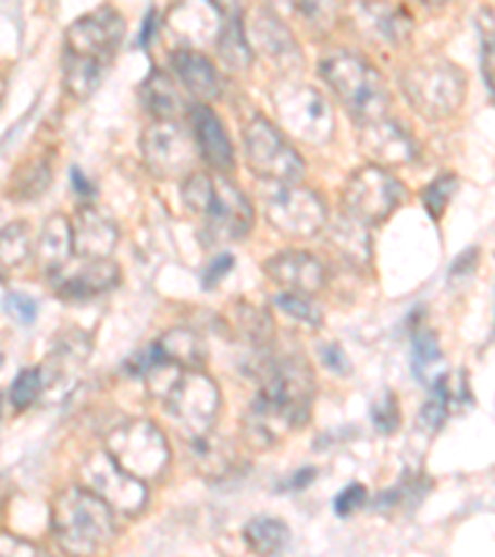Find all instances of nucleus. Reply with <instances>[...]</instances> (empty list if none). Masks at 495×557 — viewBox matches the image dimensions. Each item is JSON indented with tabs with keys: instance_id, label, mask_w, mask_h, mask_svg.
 Instances as JSON below:
<instances>
[{
	"instance_id": "nucleus-20",
	"label": "nucleus",
	"mask_w": 495,
	"mask_h": 557,
	"mask_svg": "<svg viewBox=\"0 0 495 557\" xmlns=\"http://www.w3.org/2000/svg\"><path fill=\"white\" fill-rule=\"evenodd\" d=\"M188 120H191L188 124H191V137L201 159L213 172L231 174L236 169V151L221 116L209 104H196L188 110Z\"/></svg>"
},
{
	"instance_id": "nucleus-13",
	"label": "nucleus",
	"mask_w": 495,
	"mask_h": 557,
	"mask_svg": "<svg viewBox=\"0 0 495 557\" xmlns=\"http://www.w3.org/2000/svg\"><path fill=\"white\" fill-rule=\"evenodd\" d=\"M141 154L157 178H186L196 164V144L178 120H154L141 132Z\"/></svg>"
},
{
	"instance_id": "nucleus-48",
	"label": "nucleus",
	"mask_w": 495,
	"mask_h": 557,
	"mask_svg": "<svg viewBox=\"0 0 495 557\" xmlns=\"http://www.w3.org/2000/svg\"><path fill=\"white\" fill-rule=\"evenodd\" d=\"M3 92H5V83H3V77H0V97H3Z\"/></svg>"
},
{
	"instance_id": "nucleus-31",
	"label": "nucleus",
	"mask_w": 495,
	"mask_h": 557,
	"mask_svg": "<svg viewBox=\"0 0 495 557\" xmlns=\"http://www.w3.org/2000/svg\"><path fill=\"white\" fill-rule=\"evenodd\" d=\"M50 184H52V166L48 157L23 161V164L15 169L13 182L8 186V196H13L17 201H33L48 191Z\"/></svg>"
},
{
	"instance_id": "nucleus-15",
	"label": "nucleus",
	"mask_w": 495,
	"mask_h": 557,
	"mask_svg": "<svg viewBox=\"0 0 495 557\" xmlns=\"http://www.w3.org/2000/svg\"><path fill=\"white\" fill-rule=\"evenodd\" d=\"M92 355V339L83 330H70L40 367L42 397L50 401L67 399L83 382L87 359Z\"/></svg>"
},
{
	"instance_id": "nucleus-29",
	"label": "nucleus",
	"mask_w": 495,
	"mask_h": 557,
	"mask_svg": "<svg viewBox=\"0 0 495 557\" xmlns=\"http://www.w3.org/2000/svg\"><path fill=\"white\" fill-rule=\"evenodd\" d=\"M411 370L421 384H429V386L446 376V359H444V352H441V345L434 332L421 330L413 335Z\"/></svg>"
},
{
	"instance_id": "nucleus-32",
	"label": "nucleus",
	"mask_w": 495,
	"mask_h": 557,
	"mask_svg": "<svg viewBox=\"0 0 495 557\" xmlns=\"http://www.w3.org/2000/svg\"><path fill=\"white\" fill-rule=\"evenodd\" d=\"M33 256V231L25 221L0 228V271H17Z\"/></svg>"
},
{
	"instance_id": "nucleus-39",
	"label": "nucleus",
	"mask_w": 495,
	"mask_h": 557,
	"mask_svg": "<svg viewBox=\"0 0 495 557\" xmlns=\"http://www.w3.org/2000/svg\"><path fill=\"white\" fill-rule=\"evenodd\" d=\"M0 557H52L40 545L25 541L21 535L0 533Z\"/></svg>"
},
{
	"instance_id": "nucleus-35",
	"label": "nucleus",
	"mask_w": 495,
	"mask_h": 557,
	"mask_svg": "<svg viewBox=\"0 0 495 557\" xmlns=\"http://www.w3.org/2000/svg\"><path fill=\"white\" fill-rule=\"evenodd\" d=\"M456 188H458L456 174H441L424 188V191H421V203H424V209L429 211L431 219L441 221V215H444L448 203L454 199Z\"/></svg>"
},
{
	"instance_id": "nucleus-4",
	"label": "nucleus",
	"mask_w": 495,
	"mask_h": 557,
	"mask_svg": "<svg viewBox=\"0 0 495 557\" xmlns=\"http://www.w3.org/2000/svg\"><path fill=\"white\" fill-rule=\"evenodd\" d=\"M320 75L337 100L345 104V110L355 116L357 124L386 116L392 95L382 72L372 62L355 55V52L337 50L322 58Z\"/></svg>"
},
{
	"instance_id": "nucleus-3",
	"label": "nucleus",
	"mask_w": 495,
	"mask_h": 557,
	"mask_svg": "<svg viewBox=\"0 0 495 557\" xmlns=\"http://www.w3.org/2000/svg\"><path fill=\"white\" fill-rule=\"evenodd\" d=\"M50 528L60 550L70 557H97L112 543V510L87 488H65L52 500Z\"/></svg>"
},
{
	"instance_id": "nucleus-5",
	"label": "nucleus",
	"mask_w": 495,
	"mask_h": 557,
	"mask_svg": "<svg viewBox=\"0 0 495 557\" xmlns=\"http://www.w3.org/2000/svg\"><path fill=\"white\" fill-rule=\"evenodd\" d=\"M401 92L409 104L426 120H448L466 100L468 77L448 58H424L399 75Z\"/></svg>"
},
{
	"instance_id": "nucleus-45",
	"label": "nucleus",
	"mask_w": 495,
	"mask_h": 557,
	"mask_svg": "<svg viewBox=\"0 0 495 557\" xmlns=\"http://www.w3.org/2000/svg\"><path fill=\"white\" fill-rule=\"evenodd\" d=\"M483 77H485V87L493 95V38L483 40Z\"/></svg>"
},
{
	"instance_id": "nucleus-8",
	"label": "nucleus",
	"mask_w": 495,
	"mask_h": 557,
	"mask_svg": "<svg viewBox=\"0 0 495 557\" xmlns=\"http://www.w3.org/2000/svg\"><path fill=\"white\" fill-rule=\"evenodd\" d=\"M243 149L250 172L265 184H300L305 176L300 151L265 116L258 114L243 127Z\"/></svg>"
},
{
	"instance_id": "nucleus-2",
	"label": "nucleus",
	"mask_w": 495,
	"mask_h": 557,
	"mask_svg": "<svg viewBox=\"0 0 495 557\" xmlns=\"http://www.w3.org/2000/svg\"><path fill=\"white\" fill-rule=\"evenodd\" d=\"M182 196L186 209L201 215L203 228L215 244L219 240H240L253 231V203L226 176H211L206 172L188 174L184 178Z\"/></svg>"
},
{
	"instance_id": "nucleus-42",
	"label": "nucleus",
	"mask_w": 495,
	"mask_h": 557,
	"mask_svg": "<svg viewBox=\"0 0 495 557\" xmlns=\"http://www.w3.org/2000/svg\"><path fill=\"white\" fill-rule=\"evenodd\" d=\"M233 265H236V260H233L231 253H223L219 258H213L209 268H206V273H203V287L213 290V287L219 285L223 277H226L233 271Z\"/></svg>"
},
{
	"instance_id": "nucleus-16",
	"label": "nucleus",
	"mask_w": 495,
	"mask_h": 557,
	"mask_svg": "<svg viewBox=\"0 0 495 557\" xmlns=\"http://www.w3.org/2000/svg\"><path fill=\"white\" fill-rule=\"evenodd\" d=\"M243 25H248L246 38H248L250 50H256L258 55H263L275 70L281 72L300 70L302 65L300 45H297L295 35L275 11H270V8H256V11L250 13V21Z\"/></svg>"
},
{
	"instance_id": "nucleus-44",
	"label": "nucleus",
	"mask_w": 495,
	"mask_h": 557,
	"mask_svg": "<svg viewBox=\"0 0 495 557\" xmlns=\"http://www.w3.org/2000/svg\"><path fill=\"white\" fill-rule=\"evenodd\" d=\"M70 176H72V188H75V194L79 196V199H83L85 203H89V199H95V196H97L95 184L89 182V178L83 172H79L77 166H72Z\"/></svg>"
},
{
	"instance_id": "nucleus-40",
	"label": "nucleus",
	"mask_w": 495,
	"mask_h": 557,
	"mask_svg": "<svg viewBox=\"0 0 495 557\" xmlns=\"http://www.w3.org/2000/svg\"><path fill=\"white\" fill-rule=\"evenodd\" d=\"M5 310L11 312L21 325H33L35 318H38V302L23 293H8Z\"/></svg>"
},
{
	"instance_id": "nucleus-12",
	"label": "nucleus",
	"mask_w": 495,
	"mask_h": 557,
	"mask_svg": "<svg viewBox=\"0 0 495 557\" xmlns=\"http://www.w3.org/2000/svg\"><path fill=\"white\" fill-rule=\"evenodd\" d=\"M124 38V17L112 5L95 8L92 13L77 17L65 33V58L92 62L110 70Z\"/></svg>"
},
{
	"instance_id": "nucleus-10",
	"label": "nucleus",
	"mask_w": 495,
	"mask_h": 557,
	"mask_svg": "<svg viewBox=\"0 0 495 557\" xmlns=\"http://www.w3.org/2000/svg\"><path fill=\"white\" fill-rule=\"evenodd\" d=\"M265 221L290 238H310L325 231L330 213L318 191L300 184H268L260 194Z\"/></svg>"
},
{
	"instance_id": "nucleus-1",
	"label": "nucleus",
	"mask_w": 495,
	"mask_h": 557,
	"mask_svg": "<svg viewBox=\"0 0 495 557\" xmlns=\"http://www.w3.org/2000/svg\"><path fill=\"white\" fill-rule=\"evenodd\" d=\"M314 399V372L300 357H275L263 364L258 397L246 417L250 438L268 446L285 431L300 429L310 421Z\"/></svg>"
},
{
	"instance_id": "nucleus-19",
	"label": "nucleus",
	"mask_w": 495,
	"mask_h": 557,
	"mask_svg": "<svg viewBox=\"0 0 495 557\" xmlns=\"http://www.w3.org/2000/svg\"><path fill=\"white\" fill-rule=\"evenodd\" d=\"M122 271L120 265L114 263L112 258L102 260H83V265L67 268L60 275L52 277L50 287L60 295L65 302H83L89 298H97V295L110 293L112 287L120 285Z\"/></svg>"
},
{
	"instance_id": "nucleus-41",
	"label": "nucleus",
	"mask_w": 495,
	"mask_h": 557,
	"mask_svg": "<svg viewBox=\"0 0 495 557\" xmlns=\"http://www.w3.org/2000/svg\"><path fill=\"white\" fill-rule=\"evenodd\" d=\"M367 503V488L359 486V483H352V486H347L345 491L337 493L335 498V513L347 518L352 516L355 510H359Z\"/></svg>"
},
{
	"instance_id": "nucleus-34",
	"label": "nucleus",
	"mask_w": 495,
	"mask_h": 557,
	"mask_svg": "<svg viewBox=\"0 0 495 557\" xmlns=\"http://www.w3.org/2000/svg\"><path fill=\"white\" fill-rule=\"evenodd\" d=\"M448 404H451V389H448V376H444V380L431 384V397L421 407L419 424L429 431H438L446 421Z\"/></svg>"
},
{
	"instance_id": "nucleus-43",
	"label": "nucleus",
	"mask_w": 495,
	"mask_h": 557,
	"mask_svg": "<svg viewBox=\"0 0 495 557\" xmlns=\"http://www.w3.org/2000/svg\"><path fill=\"white\" fill-rule=\"evenodd\" d=\"M322 362H325L327 370L337 372V374H345V372H349L347 355L342 352V347H339V345H327V347H322Z\"/></svg>"
},
{
	"instance_id": "nucleus-7",
	"label": "nucleus",
	"mask_w": 495,
	"mask_h": 557,
	"mask_svg": "<svg viewBox=\"0 0 495 557\" xmlns=\"http://www.w3.org/2000/svg\"><path fill=\"white\" fill-rule=\"evenodd\" d=\"M107 454L122 471L139 481L159 479L171 463V446L164 431L149 419H129L110 431Z\"/></svg>"
},
{
	"instance_id": "nucleus-9",
	"label": "nucleus",
	"mask_w": 495,
	"mask_h": 557,
	"mask_svg": "<svg viewBox=\"0 0 495 557\" xmlns=\"http://www.w3.org/2000/svg\"><path fill=\"white\" fill-rule=\"evenodd\" d=\"M407 186L389 169L364 164L349 174L342 186V209H345V215L362 226H374V223L389 219L407 201Z\"/></svg>"
},
{
	"instance_id": "nucleus-26",
	"label": "nucleus",
	"mask_w": 495,
	"mask_h": 557,
	"mask_svg": "<svg viewBox=\"0 0 495 557\" xmlns=\"http://www.w3.org/2000/svg\"><path fill=\"white\" fill-rule=\"evenodd\" d=\"M327 244L352 265H367L372 260V238L362 223L342 215L327 231Z\"/></svg>"
},
{
	"instance_id": "nucleus-28",
	"label": "nucleus",
	"mask_w": 495,
	"mask_h": 557,
	"mask_svg": "<svg viewBox=\"0 0 495 557\" xmlns=\"http://www.w3.org/2000/svg\"><path fill=\"white\" fill-rule=\"evenodd\" d=\"M188 444H191L196 469L201 471L206 479H226L233 463H236V451H233V446L223 442L221 436L206 434Z\"/></svg>"
},
{
	"instance_id": "nucleus-38",
	"label": "nucleus",
	"mask_w": 495,
	"mask_h": 557,
	"mask_svg": "<svg viewBox=\"0 0 495 557\" xmlns=\"http://www.w3.org/2000/svg\"><path fill=\"white\" fill-rule=\"evenodd\" d=\"M399 419H401V411H399V401H396L394 392H382L380 397L372 401V421L374 426L382 431V434H394L396 429H399Z\"/></svg>"
},
{
	"instance_id": "nucleus-27",
	"label": "nucleus",
	"mask_w": 495,
	"mask_h": 557,
	"mask_svg": "<svg viewBox=\"0 0 495 557\" xmlns=\"http://www.w3.org/2000/svg\"><path fill=\"white\" fill-rule=\"evenodd\" d=\"M139 95L144 107L154 114V120H176L184 112V100L178 89L171 83V77L157 67L144 79Z\"/></svg>"
},
{
	"instance_id": "nucleus-33",
	"label": "nucleus",
	"mask_w": 495,
	"mask_h": 557,
	"mask_svg": "<svg viewBox=\"0 0 495 557\" xmlns=\"http://www.w3.org/2000/svg\"><path fill=\"white\" fill-rule=\"evenodd\" d=\"M233 322H236L238 335L250 345H265L273 335V318L265 310L256 308V305L238 302L236 312H233Z\"/></svg>"
},
{
	"instance_id": "nucleus-24",
	"label": "nucleus",
	"mask_w": 495,
	"mask_h": 557,
	"mask_svg": "<svg viewBox=\"0 0 495 557\" xmlns=\"http://www.w3.org/2000/svg\"><path fill=\"white\" fill-rule=\"evenodd\" d=\"M213 11L221 15V30L215 48L223 65L231 72H246L253 62V50H250L246 38V25H243V8L240 5H219L213 3Z\"/></svg>"
},
{
	"instance_id": "nucleus-17",
	"label": "nucleus",
	"mask_w": 495,
	"mask_h": 557,
	"mask_svg": "<svg viewBox=\"0 0 495 557\" xmlns=\"http://www.w3.org/2000/svg\"><path fill=\"white\" fill-rule=\"evenodd\" d=\"M359 147L372 159V164L382 169L409 164L419 151L411 132L399 124V120H389V116L359 124Z\"/></svg>"
},
{
	"instance_id": "nucleus-36",
	"label": "nucleus",
	"mask_w": 495,
	"mask_h": 557,
	"mask_svg": "<svg viewBox=\"0 0 495 557\" xmlns=\"http://www.w3.org/2000/svg\"><path fill=\"white\" fill-rule=\"evenodd\" d=\"M275 305L287 314V318H293L305 327L322 325V310L314 305L312 298H305V295H295V293H281L275 295Z\"/></svg>"
},
{
	"instance_id": "nucleus-47",
	"label": "nucleus",
	"mask_w": 495,
	"mask_h": 557,
	"mask_svg": "<svg viewBox=\"0 0 495 557\" xmlns=\"http://www.w3.org/2000/svg\"><path fill=\"white\" fill-rule=\"evenodd\" d=\"M154 25H157V11H154V8H151V11L147 13V17H144V28H141V35H139L141 48H149V40H151V33H154Z\"/></svg>"
},
{
	"instance_id": "nucleus-6",
	"label": "nucleus",
	"mask_w": 495,
	"mask_h": 557,
	"mask_svg": "<svg viewBox=\"0 0 495 557\" xmlns=\"http://www.w3.org/2000/svg\"><path fill=\"white\" fill-rule=\"evenodd\" d=\"M273 104L287 137L312 147L335 137V112L318 87L308 83H281L273 89Z\"/></svg>"
},
{
	"instance_id": "nucleus-25",
	"label": "nucleus",
	"mask_w": 495,
	"mask_h": 557,
	"mask_svg": "<svg viewBox=\"0 0 495 557\" xmlns=\"http://www.w3.org/2000/svg\"><path fill=\"white\" fill-rule=\"evenodd\" d=\"M151 352H154L161 362L174 364L184 372H201L206 357H209L203 339L198 337L194 330L186 327H174L164 332V335L151 345Z\"/></svg>"
},
{
	"instance_id": "nucleus-37",
	"label": "nucleus",
	"mask_w": 495,
	"mask_h": 557,
	"mask_svg": "<svg viewBox=\"0 0 495 557\" xmlns=\"http://www.w3.org/2000/svg\"><path fill=\"white\" fill-rule=\"evenodd\" d=\"M42 397L40 370H23L11 386V401L15 409H28Z\"/></svg>"
},
{
	"instance_id": "nucleus-30",
	"label": "nucleus",
	"mask_w": 495,
	"mask_h": 557,
	"mask_svg": "<svg viewBox=\"0 0 495 557\" xmlns=\"http://www.w3.org/2000/svg\"><path fill=\"white\" fill-rule=\"evenodd\" d=\"M243 537L258 557H275L285 550L287 541H290V528L277 518L258 516L243 530Z\"/></svg>"
},
{
	"instance_id": "nucleus-14",
	"label": "nucleus",
	"mask_w": 495,
	"mask_h": 557,
	"mask_svg": "<svg viewBox=\"0 0 495 557\" xmlns=\"http://www.w3.org/2000/svg\"><path fill=\"white\" fill-rule=\"evenodd\" d=\"M83 475L89 486L87 491L95 493L107 508L116 510V513L137 516L147 506L149 491L144 481L122 471L107 451L89 456L83 466Z\"/></svg>"
},
{
	"instance_id": "nucleus-18",
	"label": "nucleus",
	"mask_w": 495,
	"mask_h": 557,
	"mask_svg": "<svg viewBox=\"0 0 495 557\" xmlns=\"http://www.w3.org/2000/svg\"><path fill=\"white\" fill-rule=\"evenodd\" d=\"M263 271L270 281L283 287V293L305 295V298H312L327 283L322 260L314 253H308V250L297 248H287L277 256L268 258L263 263Z\"/></svg>"
},
{
	"instance_id": "nucleus-11",
	"label": "nucleus",
	"mask_w": 495,
	"mask_h": 557,
	"mask_svg": "<svg viewBox=\"0 0 495 557\" xmlns=\"http://www.w3.org/2000/svg\"><path fill=\"white\" fill-rule=\"evenodd\" d=\"M166 414L186 442L211 434L221 409V389L209 374L184 372L164 397Z\"/></svg>"
},
{
	"instance_id": "nucleus-21",
	"label": "nucleus",
	"mask_w": 495,
	"mask_h": 557,
	"mask_svg": "<svg viewBox=\"0 0 495 557\" xmlns=\"http://www.w3.org/2000/svg\"><path fill=\"white\" fill-rule=\"evenodd\" d=\"M72 223V248H75V256L83 260H102L112 258L116 240H120V228L110 219V215L102 213L95 206H79Z\"/></svg>"
},
{
	"instance_id": "nucleus-22",
	"label": "nucleus",
	"mask_w": 495,
	"mask_h": 557,
	"mask_svg": "<svg viewBox=\"0 0 495 557\" xmlns=\"http://www.w3.org/2000/svg\"><path fill=\"white\" fill-rule=\"evenodd\" d=\"M169 65L176 72V77L182 79V85L191 92L196 100L213 102L219 100L223 92L221 75L215 70L213 62L198 50L178 48L169 55Z\"/></svg>"
},
{
	"instance_id": "nucleus-46",
	"label": "nucleus",
	"mask_w": 495,
	"mask_h": 557,
	"mask_svg": "<svg viewBox=\"0 0 495 557\" xmlns=\"http://www.w3.org/2000/svg\"><path fill=\"white\" fill-rule=\"evenodd\" d=\"M314 475H318V471H314V469H302V471H297V473L293 475V481H287V483H285V488H290V491H300V488H305V486H310V483L314 481Z\"/></svg>"
},
{
	"instance_id": "nucleus-23",
	"label": "nucleus",
	"mask_w": 495,
	"mask_h": 557,
	"mask_svg": "<svg viewBox=\"0 0 495 557\" xmlns=\"http://www.w3.org/2000/svg\"><path fill=\"white\" fill-rule=\"evenodd\" d=\"M35 253H38V263L48 281L67 271L75 248H72V223L65 213H52L45 221Z\"/></svg>"
}]
</instances>
